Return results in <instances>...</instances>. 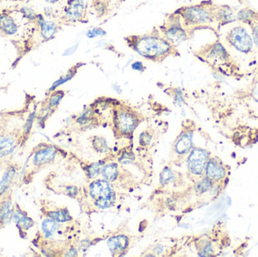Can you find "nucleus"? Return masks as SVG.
Wrapping results in <instances>:
<instances>
[{
  "label": "nucleus",
  "instance_id": "obj_16",
  "mask_svg": "<svg viewBox=\"0 0 258 257\" xmlns=\"http://www.w3.org/2000/svg\"><path fill=\"white\" fill-rule=\"evenodd\" d=\"M165 39H167L171 44L178 45L187 39V33L181 26L177 24H173L166 28L164 32Z\"/></svg>",
  "mask_w": 258,
  "mask_h": 257
},
{
  "label": "nucleus",
  "instance_id": "obj_17",
  "mask_svg": "<svg viewBox=\"0 0 258 257\" xmlns=\"http://www.w3.org/2000/svg\"><path fill=\"white\" fill-rule=\"evenodd\" d=\"M107 244L113 254H120L128 248L129 240L125 235L114 236L110 238Z\"/></svg>",
  "mask_w": 258,
  "mask_h": 257
},
{
  "label": "nucleus",
  "instance_id": "obj_4",
  "mask_svg": "<svg viewBox=\"0 0 258 257\" xmlns=\"http://www.w3.org/2000/svg\"><path fill=\"white\" fill-rule=\"evenodd\" d=\"M90 195L94 199L96 206L101 209L111 207L115 200L114 191L109 182L106 180H99L91 182Z\"/></svg>",
  "mask_w": 258,
  "mask_h": 257
},
{
  "label": "nucleus",
  "instance_id": "obj_26",
  "mask_svg": "<svg viewBox=\"0 0 258 257\" xmlns=\"http://www.w3.org/2000/svg\"><path fill=\"white\" fill-rule=\"evenodd\" d=\"M172 177H173V175H172V171L166 168L161 174V182H163V183H166V182H169Z\"/></svg>",
  "mask_w": 258,
  "mask_h": 257
},
{
  "label": "nucleus",
  "instance_id": "obj_15",
  "mask_svg": "<svg viewBox=\"0 0 258 257\" xmlns=\"http://www.w3.org/2000/svg\"><path fill=\"white\" fill-rule=\"evenodd\" d=\"M26 109H18L15 111H4L0 112V136L11 130V125L15 119L24 117Z\"/></svg>",
  "mask_w": 258,
  "mask_h": 257
},
{
  "label": "nucleus",
  "instance_id": "obj_14",
  "mask_svg": "<svg viewBox=\"0 0 258 257\" xmlns=\"http://www.w3.org/2000/svg\"><path fill=\"white\" fill-rule=\"evenodd\" d=\"M19 30L16 21L9 14H0V36L11 38L15 36Z\"/></svg>",
  "mask_w": 258,
  "mask_h": 257
},
{
  "label": "nucleus",
  "instance_id": "obj_28",
  "mask_svg": "<svg viewBox=\"0 0 258 257\" xmlns=\"http://www.w3.org/2000/svg\"><path fill=\"white\" fill-rule=\"evenodd\" d=\"M151 140V137L149 136V134L146 133H143L142 135H141V143H143V145H147Z\"/></svg>",
  "mask_w": 258,
  "mask_h": 257
},
{
  "label": "nucleus",
  "instance_id": "obj_25",
  "mask_svg": "<svg viewBox=\"0 0 258 257\" xmlns=\"http://www.w3.org/2000/svg\"><path fill=\"white\" fill-rule=\"evenodd\" d=\"M101 164L99 162L95 163V164H91L88 169V174H89L90 178H94L98 176L99 174L100 171H101Z\"/></svg>",
  "mask_w": 258,
  "mask_h": 257
},
{
  "label": "nucleus",
  "instance_id": "obj_6",
  "mask_svg": "<svg viewBox=\"0 0 258 257\" xmlns=\"http://www.w3.org/2000/svg\"><path fill=\"white\" fill-rule=\"evenodd\" d=\"M63 91H55L51 93L44 101L41 103L40 107L35 114V119L38 124L42 126L46 122V119L52 115L54 109H56L63 97Z\"/></svg>",
  "mask_w": 258,
  "mask_h": 257
},
{
  "label": "nucleus",
  "instance_id": "obj_2",
  "mask_svg": "<svg viewBox=\"0 0 258 257\" xmlns=\"http://www.w3.org/2000/svg\"><path fill=\"white\" fill-rule=\"evenodd\" d=\"M56 147L47 143H41L32 150L26 161L23 181L29 183L33 177L54 161L57 155Z\"/></svg>",
  "mask_w": 258,
  "mask_h": 257
},
{
  "label": "nucleus",
  "instance_id": "obj_3",
  "mask_svg": "<svg viewBox=\"0 0 258 257\" xmlns=\"http://www.w3.org/2000/svg\"><path fill=\"white\" fill-rule=\"evenodd\" d=\"M33 121L28 116L25 125L16 126L0 136V161H5L19 146H24L29 139Z\"/></svg>",
  "mask_w": 258,
  "mask_h": 257
},
{
  "label": "nucleus",
  "instance_id": "obj_10",
  "mask_svg": "<svg viewBox=\"0 0 258 257\" xmlns=\"http://www.w3.org/2000/svg\"><path fill=\"white\" fill-rule=\"evenodd\" d=\"M208 159L207 151L199 148L193 150L187 161L189 171L195 175H201L205 170Z\"/></svg>",
  "mask_w": 258,
  "mask_h": 257
},
{
  "label": "nucleus",
  "instance_id": "obj_29",
  "mask_svg": "<svg viewBox=\"0 0 258 257\" xmlns=\"http://www.w3.org/2000/svg\"><path fill=\"white\" fill-rule=\"evenodd\" d=\"M252 36H253L254 42L258 48V25L254 26L252 29Z\"/></svg>",
  "mask_w": 258,
  "mask_h": 257
},
{
  "label": "nucleus",
  "instance_id": "obj_7",
  "mask_svg": "<svg viewBox=\"0 0 258 257\" xmlns=\"http://www.w3.org/2000/svg\"><path fill=\"white\" fill-rule=\"evenodd\" d=\"M180 14L185 22L190 25H201L209 23L212 21V17L210 12L201 7H187L181 10Z\"/></svg>",
  "mask_w": 258,
  "mask_h": 257
},
{
  "label": "nucleus",
  "instance_id": "obj_19",
  "mask_svg": "<svg viewBox=\"0 0 258 257\" xmlns=\"http://www.w3.org/2000/svg\"><path fill=\"white\" fill-rule=\"evenodd\" d=\"M84 11V3L83 0H73L71 3L69 4L66 12V17L69 21H77L83 16Z\"/></svg>",
  "mask_w": 258,
  "mask_h": 257
},
{
  "label": "nucleus",
  "instance_id": "obj_21",
  "mask_svg": "<svg viewBox=\"0 0 258 257\" xmlns=\"http://www.w3.org/2000/svg\"><path fill=\"white\" fill-rule=\"evenodd\" d=\"M119 174L118 171V166L115 163H110L103 168L102 175L104 180L108 182H113L117 179Z\"/></svg>",
  "mask_w": 258,
  "mask_h": 257
},
{
  "label": "nucleus",
  "instance_id": "obj_20",
  "mask_svg": "<svg viewBox=\"0 0 258 257\" xmlns=\"http://www.w3.org/2000/svg\"><path fill=\"white\" fill-rule=\"evenodd\" d=\"M193 147V140H192V133H184L181 134L177 143H176L175 150L179 154H185L191 150Z\"/></svg>",
  "mask_w": 258,
  "mask_h": 257
},
{
  "label": "nucleus",
  "instance_id": "obj_12",
  "mask_svg": "<svg viewBox=\"0 0 258 257\" xmlns=\"http://www.w3.org/2000/svg\"><path fill=\"white\" fill-rule=\"evenodd\" d=\"M14 207L12 191L0 197V230L5 228L13 218Z\"/></svg>",
  "mask_w": 258,
  "mask_h": 257
},
{
  "label": "nucleus",
  "instance_id": "obj_30",
  "mask_svg": "<svg viewBox=\"0 0 258 257\" xmlns=\"http://www.w3.org/2000/svg\"><path fill=\"white\" fill-rule=\"evenodd\" d=\"M133 70H138V71H142L143 69V64L140 61H136V62L134 63L132 66Z\"/></svg>",
  "mask_w": 258,
  "mask_h": 257
},
{
  "label": "nucleus",
  "instance_id": "obj_31",
  "mask_svg": "<svg viewBox=\"0 0 258 257\" xmlns=\"http://www.w3.org/2000/svg\"><path fill=\"white\" fill-rule=\"evenodd\" d=\"M45 1H46L47 2H50V3H56L59 0H45Z\"/></svg>",
  "mask_w": 258,
  "mask_h": 257
},
{
  "label": "nucleus",
  "instance_id": "obj_27",
  "mask_svg": "<svg viewBox=\"0 0 258 257\" xmlns=\"http://www.w3.org/2000/svg\"><path fill=\"white\" fill-rule=\"evenodd\" d=\"M105 33V31L101 29V28H94V29L88 31V33H87V36L89 38H94L95 36H103Z\"/></svg>",
  "mask_w": 258,
  "mask_h": 257
},
{
  "label": "nucleus",
  "instance_id": "obj_18",
  "mask_svg": "<svg viewBox=\"0 0 258 257\" xmlns=\"http://www.w3.org/2000/svg\"><path fill=\"white\" fill-rule=\"evenodd\" d=\"M207 177L211 180H218L225 177L226 171L222 166L214 160H209L206 164Z\"/></svg>",
  "mask_w": 258,
  "mask_h": 257
},
{
  "label": "nucleus",
  "instance_id": "obj_5",
  "mask_svg": "<svg viewBox=\"0 0 258 257\" xmlns=\"http://www.w3.org/2000/svg\"><path fill=\"white\" fill-rule=\"evenodd\" d=\"M227 39L232 47L242 53L249 52L253 47L252 37L242 26H236L231 29Z\"/></svg>",
  "mask_w": 258,
  "mask_h": 257
},
{
  "label": "nucleus",
  "instance_id": "obj_1",
  "mask_svg": "<svg viewBox=\"0 0 258 257\" xmlns=\"http://www.w3.org/2000/svg\"><path fill=\"white\" fill-rule=\"evenodd\" d=\"M128 39L129 47L140 55L154 62H160L175 51L174 46L167 39L158 35L131 36Z\"/></svg>",
  "mask_w": 258,
  "mask_h": 257
},
{
  "label": "nucleus",
  "instance_id": "obj_8",
  "mask_svg": "<svg viewBox=\"0 0 258 257\" xmlns=\"http://www.w3.org/2000/svg\"><path fill=\"white\" fill-rule=\"evenodd\" d=\"M114 123L117 130L123 134H127L133 131L138 126V120L133 112L122 109L116 112Z\"/></svg>",
  "mask_w": 258,
  "mask_h": 257
},
{
  "label": "nucleus",
  "instance_id": "obj_24",
  "mask_svg": "<svg viewBox=\"0 0 258 257\" xmlns=\"http://www.w3.org/2000/svg\"><path fill=\"white\" fill-rule=\"evenodd\" d=\"M212 186V183H211V180H210L209 178H205V179L203 180L201 182H200L199 183L198 186H197V189L198 191H200V192H204L208 191L210 188Z\"/></svg>",
  "mask_w": 258,
  "mask_h": 257
},
{
  "label": "nucleus",
  "instance_id": "obj_22",
  "mask_svg": "<svg viewBox=\"0 0 258 257\" xmlns=\"http://www.w3.org/2000/svg\"><path fill=\"white\" fill-rule=\"evenodd\" d=\"M93 147L94 150L100 153L107 152L108 149L105 139L101 138V137H96V139L93 140Z\"/></svg>",
  "mask_w": 258,
  "mask_h": 257
},
{
  "label": "nucleus",
  "instance_id": "obj_11",
  "mask_svg": "<svg viewBox=\"0 0 258 257\" xmlns=\"http://www.w3.org/2000/svg\"><path fill=\"white\" fill-rule=\"evenodd\" d=\"M21 169V165L18 163H12L7 166L3 177L0 181V197H2L7 192L12 191Z\"/></svg>",
  "mask_w": 258,
  "mask_h": 257
},
{
  "label": "nucleus",
  "instance_id": "obj_23",
  "mask_svg": "<svg viewBox=\"0 0 258 257\" xmlns=\"http://www.w3.org/2000/svg\"><path fill=\"white\" fill-rule=\"evenodd\" d=\"M255 14L252 12V10L244 9L239 12L238 17L242 22H249L252 21V18L255 17Z\"/></svg>",
  "mask_w": 258,
  "mask_h": 257
},
{
  "label": "nucleus",
  "instance_id": "obj_9",
  "mask_svg": "<svg viewBox=\"0 0 258 257\" xmlns=\"http://www.w3.org/2000/svg\"><path fill=\"white\" fill-rule=\"evenodd\" d=\"M13 220L16 225L20 236L26 239L28 231L35 225L34 220L29 217L25 210L21 208L18 204H15L14 207Z\"/></svg>",
  "mask_w": 258,
  "mask_h": 257
},
{
  "label": "nucleus",
  "instance_id": "obj_13",
  "mask_svg": "<svg viewBox=\"0 0 258 257\" xmlns=\"http://www.w3.org/2000/svg\"><path fill=\"white\" fill-rule=\"evenodd\" d=\"M40 207L42 215L46 217V218L50 219L54 221L62 223L71 220L70 213L66 208H59V207L51 208L49 204L46 203L44 201H41Z\"/></svg>",
  "mask_w": 258,
  "mask_h": 257
}]
</instances>
